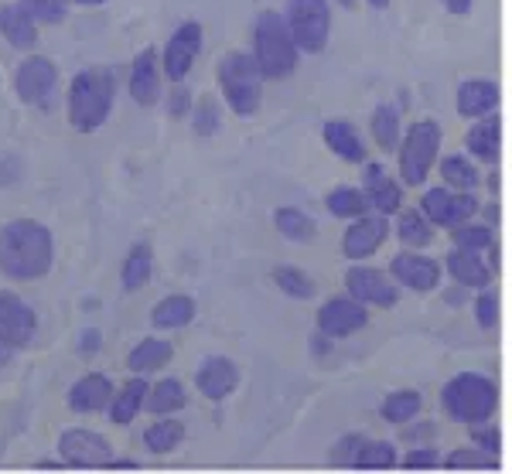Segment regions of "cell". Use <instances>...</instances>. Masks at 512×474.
Segmentation results:
<instances>
[{
  "mask_svg": "<svg viewBox=\"0 0 512 474\" xmlns=\"http://www.w3.org/2000/svg\"><path fill=\"white\" fill-rule=\"evenodd\" d=\"M55 263L52 229L35 219H11L0 226V273L14 284L45 280Z\"/></svg>",
  "mask_w": 512,
  "mask_h": 474,
  "instance_id": "obj_1",
  "label": "cell"
},
{
  "mask_svg": "<svg viewBox=\"0 0 512 474\" xmlns=\"http://www.w3.org/2000/svg\"><path fill=\"white\" fill-rule=\"evenodd\" d=\"M113 103H117V76L106 65H89L79 69L69 82V96H65V110H69L72 130L96 133L110 120Z\"/></svg>",
  "mask_w": 512,
  "mask_h": 474,
  "instance_id": "obj_2",
  "label": "cell"
},
{
  "mask_svg": "<svg viewBox=\"0 0 512 474\" xmlns=\"http://www.w3.org/2000/svg\"><path fill=\"white\" fill-rule=\"evenodd\" d=\"M441 410L448 413V420L465 423V427L489 423L492 413L499 410V386L485 372H458L451 382H444Z\"/></svg>",
  "mask_w": 512,
  "mask_h": 474,
  "instance_id": "obj_3",
  "label": "cell"
},
{
  "mask_svg": "<svg viewBox=\"0 0 512 474\" xmlns=\"http://www.w3.org/2000/svg\"><path fill=\"white\" fill-rule=\"evenodd\" d=\"M216 79H219L222 99H226L229 110H233L236 116L250 120V116L260 113L263 86H267V79H263L253 52H239V48L236 52H226L216 65Z\"/></svg>",
  "mask_w": 512,
  "mask_h": 474,
  "instance_id": "obj_4",
  "label": "cell"
},
{
  "mask_svg": "<svg viewBox=\"0 0 512 474\" xmlns=\"http://www.w3.org/2000/svg\"><path fill=\"white\" fill-rule=\"evenodd\" d=\"M253 58L263 79H287L297 69V52L291 28L280 11H260L253 21Z\"/></svg>",
  "mask_w": 512,
  "mask_h": 474,
  "instance_id": "obj_5",
  "label": "cell"
},
{
  "mask_svg": "<svg viewBox=\"0 0 512 474\" xmlns=\"http://www.w3.org/2000/svg\"><path fill=\"white\" fill-rule=\"evenodd\" d=\"M400 185L417 188L427 181V174L434 171L437 154H441V123L437 120H417L400 133Z\"/></svg>",
  "mask_w": 512,
  "mask_h": 474,
  "instance_id": "obj_6",
  "label": "cell"
},
{
  "mask_svg": "<svg viewBox=\"0 0 512 474\" xmlns=\"http://www.w3.org/2000/svg\"><path fill=\"white\" fill-rule=\"evenodd\" d=\"M301 55H321L332 38V0H287L284 14Z\"/></svg>",
  "mask_w": 512,
  "mask_h": 474,
  "instance_id": "obj_7",
  "label": "cell"
},
{
  "mask_svg": "<svg viewBox=\"0 0 512 474\" xmlns=\"http://www.w3.org/2000/svg\"><path fill=\"white\" fill-rule=\"evenodd\" d=\"M420 212L434 229H454L465 226L478 215V198L475 191H451V188H427L420 198Z\"/></svg>",
  "mask_w": 512,
  "mask_h": 474,
  "instance_id": "obj_8",
  "label": "cell"
},
{
  "mask_svg": "<svg viewBox=\"0 0 512 474\" xmlns=\"http://www.w3.org/2000/svg\"><path fill=\"white\" fill-rule=\"evenodd\" d=\"M345 294L362 307H383V311L400 304V287L393 284V277H386V270L362 263H352L345 270Z\"/></svg>",
  "mask_w": 512,
  "mask_h": 474,
  "instance_id": "obj_9",
  "label": "cell"
},
{
  "mask_svg": "<svg viewBox=\"0 0 512 474\" xmlns=\"http://www.w3.org/2000/svg\"><path fill=\"white\" fill-rule=\"evenodd\" d=\"M315 324H318L321 335L332 338V342H338V338H352L369 324V307L352 301L349 294L328 297V301L318 307Z\"/></svg>",
  "mask_w": 512,
  "mask_h": 474,
  "instance_id": "obj_10",
  "label": "cell"
},
{
  "mask_svg": "<svg viewBox=\"0 0 512 474\" xmlns=\"http://www.w3.org/2000/svg\"><path fill=\"white\" fill-rule=\"evenodd\" d=\"M55 86H59V69L45 55H28L14 72V93L24 106H45Z\"/></svg>",
  "mask_w": 512,
  "mask_h": 474,
  "instance_id": "obj_11",
  "label": "cell"
},
{
  "mask_svg": "<svg viewBox=\"0 0 512 474\" xmlns=\"http://www.w3.org/2000/svg\"><path fill=\"white\" fill-rule=\"evenodd\" d=\"M38 335V314L24 297L0 290V345L28 348Z\"/></svg>",
  "mask_w": 512,
  "mask_h": 474,
  "instance_id": "obj_12",
  "label": "cell"
},
{
  "mask_svg": "<svg viewBox=\"0 0 512 474\" xmlns=\"http://www.w3.org/2000/svg\"><path fill=\"white\" fill-rule=\"evenodd\" d=\"M390 277L396 287H407L414 294H431L441 287V263L434 256L420 253V249H403L390 260Z\"/></svg>",
  "mask_w": 512,
  "mask_h": 474,
  "instance_id": "obj_13",
  "label": "cell"
},
{
  "mask_svg": "<svg viewBox=\"0 0 512 474\" xmlns=\"http://www.w3.org/2000/svg\"><path fill=\"white\" fill-rule=\"evenodd\" d=\"M59 454L69 468H110V461H113L110 440L103 434H96V430H82V427L62 430Z\"/></svg>",
  "mask_w": 512,
  "mask_h": 474,
  "instance_id": "obj_14",
  "label": "cell"
},
{
  "mask_svg": "<svg viewBox=\"0 0 512 474\" xmlns=\"http://www.w3.org/2000/svg\"><path fill=\"white\" fill-rule=\"evenodd\" d=\"M202 41H205V35H202V24H198V21L178 24V31L168 38L164 52L158 55L164 76H168L171 82H185V76L192 72L198 52H202Z\"/></svg>",
  "mask_w": 512,
  "mask_h": 474,
  "instance_id": "obj_15",
  "label": "cell"
},
{
  "mask_svg": "<svg viewBox=\"0 0 512 474\" xmlns=\"http://www.w3.org/2000/svg\"><path fill=\"white\" fill-rule=\"evenodd\" d=\"M386 236H390V219H386V215L366 212V215H359V219H352V226L345 229V236H342L345 260H352V263L369 260V256L386 243Z\"/></svg>",
  "mask_w": 512,
  "mask_h": 474,
  "instance_id": "obj_16",
  "label": "cell"
},
{
  "mask_svg": "<svg viewBox=\"0 0 512 474\" xmlns=\"http://www.w3.org/2000/svg\"><path fill=\"white\" fill-rule=\"evenodd\" d=\"M130 96H134L137 106L151 110L158 106L161 99V58H158V48L147 45L140 48L134 55V65H130Z\"/></svg>",
  "mask_w": 512,
  "mask_h": 474,
  "instance_id": "obj_17",
  "label": "cell"
},
{
  "mask_svg": "<svg viewBox=\"0 0 512 474\" xmlns=\"http://www.w3.org/2000/svg\"><path fill=\"white\" fill-rule=\"evenodd\" d=\"M362 171H366V181H362V195H366L369 209H376L379 215H396L403 209V185L396 178H390L379 164H362Z\"/></svg>",
  "mask_w": 512,
  "mask_h": 474,
  "instance_id": "obj_18",
  "label": "cell"
},
{
  "mask_svg": "<svg viewBox=\"0 0 512 474\" xmlns=\"http://www.w3.org/2000/svg\"><path fill=\"white\" fill-rule=\"evenodd\" d=\"M499 99H502L499 82L489 76H475V79L461 82L454 103H458V113L465 116V120H482V116L499 110Z\"/></svg>",
  "mask_w": 512,
  "mask_h": 474,
  "instance_id": "obj_19",
  "label": "cell"
},
{
  "mask_svg": "<svg viewBox=\"0 0 512 474\" xmlns=\"http://www.w3.org/2000/svg\"><path fill=\"white\" fill-rule=\"evenodd\" d=\"M195 382H198V393L212 403H222L226 396L236 393L239 386V369L233 359H222V355H212L195 369Z\"/></svg>",
  "mask_w": 512,
  "mask_h": 474,
  "instance_id": "obj_20",
  "label": "cell"
},
{
  "mask_svg": "<svg viewBox=\"0 0 512 474\" xmlns=\"http://www.w3.org/2000/svg\"><path fill=\"white\" fill-rule=\"evenodd\" d=\"M113 399V382L106 372H86L82 379L72 382L69 389V410L72 413H103Z\"/></svg>",
  "mask_w": 512,
  "mask_h": 474,
  "instance_id": "obj_21",
  "label": "cell"
},
{
  "mask_svg": "<svg viewBox=\"0 0 512 474\" xmlns=\"http://www.w3.org/2000/svg\"><path fill=\"white\" fill-rule=\"evenodd\" d=\"M0 38L18 52H35L38 48V24L31 21V14L14 0V4L0 7Z\"/></svg>",
  "mask_w": 512,
  "mask_h": 474,
  "instance_id": "obj_22",
  "label": "cell"
},
{
  "mask_svg": "<svg viewBox=\"0 0 512 474\" xmlns=\"http://www.w3.org/2000/svg\"><path fill=\"white\" fill-rule=\"evenodd\" d=\"M444 270L451 273V280L465 290H482L492 287V266L482 263V253H465V249H451L448 260H444Z\"/></svg>",
  "mask_w": 512,
  "mask_h": 474,
  "instance_id": "obj_23",
  "label": "cell"
},
{
  "mask_svg": "<svg viewBox=\"0 0 512 474\" xmlns=\"http://www.w3.org/2000/svg\"><path fill=\"white\" fill-rule=\"evenodd\" d=\"M321 137H325V147L335 157H342L349 164H366V140L349 120H328L321 127Z\"/></svg>",
  "mask_w": 512,
  "mask_h": 474,
  "instance_id": "obj_24",
  "label": "cell"
},
{
  "mask_svg": "<svg viewBox=\"0 0 512 474\" xmlns=\"http://www.w3.org/2000/svg\"><path fill=\"white\" fill-rule=\"evenodd\" d=\"M465 151L475 157V161H485V164H495L499 161V151H502V123L499 116L489 113L482 120L472 123V130L465 133Z\"/></svg>",
  "mask_w": 512,
  "mask_h": 474,
  "instance_id": "obj_25",
  "label": "cell"
},
{
  "mask_svg": "<svg viewBox=\"0 0 512 474\" xmlns=\"http://www.w3.org/2000/svg\"><path fill=\"white\" fill-rule=\"evenodd\" d=\"M144 396H147L144 376H134L123 389H113V399H110V406H106V413H110V423H117V427H127V423H134L140 413H144Z\"/></svg>",
  "mask_w": 512,
  "mask_h": 474,
  "instance_id": "obj_26",
  "label": "cell"
},
{
  "mask_svg": "<svg viewBox=\"0 0 512 474\" xmlns=\"http://www.w3.org/2000/svg\"><path fill=\"white\" fill-rule=\"evenodd\" d=\"M171 359H175V348H171L168 338H144V342H137L130 348L127 369L134 372V376H147V372L164 369Z\"/></svg>",
  "mask_w": 512,
  "mask_h": 474,
  "instance_id": "obj_27",
  "label": "cell"
},
{
  "mask_svg": "<svg viewBox=\"0 0 512 474\" xmlns=\"http://www.w3.org/2000/svg\"><path fill=\"white\" fill-rule=\"evenodd\" d=\"M185 403H188V393L175 376L158 379L154 386H147L144 410L154 413V417H175L178 410H185Z\"/></svg>",
  "mask_w": 512,
  "mask_h": 474,
  "instance_id": "obj_28",
  "label": "cell"
},
{
  "mask_svg": "<svg viewBox=\"0 0 512 474\" xmlns=\"http://www.w3.org/2000/svg\"><path fill=\"white\" fill-rule=\"evenodd\" d=\"M192 321H195V301L188 294L161 297L151 311V324L158 331H178V328H188Z\"/></svg>",
  "mask_w": 512,
  "mask_h": 474,
  "instance_id": "obj_29",
  "label": "cell"
},
{
  "mask_svg": "<svg viewBox=\"0 0 512 474\" xmlns=\"http://www.w3.org/2000/svg\"><path fill=\"white\" fill-rule=\"evenodd\" d=\"M151 273H154V249L147 243H134L130 246V253L123 256V266H120L123 290H130V294L144 290L147 284H151Z\"/></svg>",
  "mask_w": 512,
  "mask_h": 474,
  "instance_id": "obj_30",
  "label": "cell"
},
{
  "mask_svg": "<svg viewBox=\"0 0 512 474\" xmlns=\"http://www.w3.org/2000/svg\"><path fill=\"white\" fill-rule=\"evenodd\" d=\"M434 168L441 171L444 188H451V191H475L478 181H482L472 157H465V154H444V161H437Z\"/></svg>",
  "mask_w": 512,
  "mask_h": 474,
  "instance_id": "obj_31",
  "label": "cell"
},
{
  "mask_svg": "<svg viewBox=\"0 0 512 474\" xmlns=\"http://www.w3.org/2000/svg\"><path fill=\"white\" fill-rule=\"evenodd\" d=\"M369 133H373L379 151H396L400 133H403L400 110H396L393 103H379L373 110V120H369Z\"/></svg>",
  "mask_w": 512,
  "mask_h": 474,
  "instance_id": "obj_32",
  "label": "cell"
},
{
  "mask_svg": "<svg viewBox=\"0 0 512 474\" xmlns=\"http://www.w3.org/2000/svg\"><path fill=\"white\" fill-rule=\"evenodd\" d=\"M185 440V423L175 420V417H158V423L144 430V447L151 454H171L181 447Z\"/></svg>",
  "mask_w": 512,
  "mask_h": 474,
  "instance_id": "obj_33",
  "label": "cell"
},
{
  "mask_svg": "<svg viewBox=\"0 0 512 474\" xmlns=\"http://www.w3.org/2000/svg\"><path fill=\"white\" fill-rule=\"evenodd\" d=\"M274 226L280 236L294 239V243H308V239L318 236V222L304 209H294V205H284V209L274 212Z\"/></svg>",
  "mask_w": 512,
  "mask_h": 474,
  "instance_id": "obj_34",
  "label": "cell"
},
{
  "mask_svg": "<svg viewBox=\"0 0 512 474\" xmlns=\"http://www.w3.org/2000/svg\"><path fill=\"white\" fill-rule=\"evenodd\" d=\"M420 410H424V396L414 393V389H396L383 399V406H379V417L386 423H410L414 417H420Z\"/></svg>",
  "mask_w": 512,
  "mask_h": 474,
  "instance_id": "obj_35",
  "label": "cell"
},
{
  "mask_svg": "<svg viewBox=\"0 0 512 474\" xmlns=\"http://www.w3.org/2000/svg\"><path fill=\"white\" fill-rule=\"evenodd\" d=\"M396 239H400L407 249H424V246H431L434 226L424 219V212L400 209V219H396Z\"/></svg>",
  "mask_w": 512,
  "mask_h": 474,
  "instance_id": "obj_36",
  "label": "cell"
},
{
  "mask_svg": "<svg viewBox=\"0 0 512 474\" xmlns=\"http://www.w3.org/2000/svg\"><path fill=\"white\" fill-rule=\"evenodd\" d=\"M325 209L335 215V219H359V215L369 212V202L362 195V188L352 185H338L325 195Z\"/></svg>",
  "mask_w": 512,
  "mask_h": 474,
  "instance_id": "obj_37",
  "label": "cell"
},
{
  "mask_svg": "<svg viewBox=\"0 0 512 474\" xmlns=\"http://www.w3.org/2000/svg\"><path fill=\"white\" fill-rule=\"evenodd\" d=\"M274 284L284 290L287 297H294V301H311V297L318 294V284L308 277V273L301 270V266L294 263H280L274 266Z\"/></svg>",
  "mask_w": 512,
  "mask_h": 474,
  "instance_id": "obj_38",
  "label": "cell"
},
{
  "mask_svg": "<svg viewBox=\"0 0 512 474\" xmlns=\"http://www.w3.org/2000/svg\"><path fill=\"white\" fill-rule=\"evenodd\" d=\"M352 468L359 471H390L396 468V447L390 440H362L359 451H355Z\"/></svg>",
  "mask_w": 512,
  "mask_h": 474,
  "instance_id": "obj_39",
  "label": "cell"
},
{
  "mask_svg": "<svg viewBox=\"0 0 512 474\" xmlns=\"http://www.w3.org/2000/svg\"><path fill=\"white\" fill-rule=\"evenodd\" d=\"M495 243V232L485 222H465V226L451 229V246L465 249V253H485Z\"/></svg>",
  "mask_w": 512,
  "mask_h": 474,
  "instance_id": "obj_40",
  "label": "cell"
},
{
  "mask_svg": "<svg viewBox=\"0 0 512 474\" xmlns=\"http://www.w3.org/2000/svg\"><path fill=\"white\" fill-rule=\"evenodd\" d=\"M441 468H448V471H495L499 468V457L478 451V447H458V451H451L448 457H441Z\"/></svg>",
  "mask_w": 512,
  "mask_h": 474,
  "instance_id": "obj_41",
  "label": "cell"
},
{
  "mask_svg": "<svg viewBox=\"0 0 512 474\" xmlns=\"http://www.w3.org/2000/svg\"><path fill=\"white\" fill-rule=\"evenodd\" d=\"M18 4L31 14L35 24H62L65 14H69L62 0H18Z\"/></svg>",
  "mask_w": 512,
  "mask_h": 474,
  "instance_id": "obj_42",
  "label": "cell"
},
{
  "mask_svg": "<svg viewBox=\"0 0 512 474\" xmlns=\"http://www.w3.org/2000/svg\"><path fill=\"white\" fill-rule=\"evenodd\" d=\"M192 110H195V120H192L195 133L198 137H212V133L219 130V103L212 96H202Z\"/></svg>",
  "mask_w": 512,
  "mask_h": 474,
  "instance_id": "obj_43",
  "label": "cell"
},
{
  "mask_svg": "<svg viewBox=\"0 0 512 474\" xmlns=\"http://www.w3.org/2000/svg\"><path fill=\"white\" fill-rule=\"evenodd\" d=\"M475 318L482 328H495L499 324V290L492 287H482L475 297Z\"/></svg>",
  "mask_w": 512,
  "mask_h": 474,
  "instance_id": "obj_44",
  "label": "cell"
},
{
  "mask_svg": "<svg viewBox=\"0 0 512 474\" xmlns=\"http://www.w3.org/2000/svg\"><path fill=\"white\" fill-rule=\"evenodd\" d=\"M396 468H407V471H434L441 468V454L431 451V447H420V451H410L403 461H396Z\"/></svg>",
  "mask_w": 512,
  "mask_h": 474,
  "instance_id": "obj_45",
  "label": "cell"
},
{
  "mask_svg": "<svg viewBox=\"0 0 512 474\" xmlns=\"http://www.w3.org/2000/svg\"><path fill=\"white\" fill-rule=\"evenodd\" d=\"M362 444V434H345L338 444L332 447V454H328V461L335 464V468H352L355 461V451H359Z\"/></svg>",
  "mask_w": 512,
  "mask_h": 474,
  "instance_id": "obj_46",
  "label": "cell"
},
{
  "mask_svg": "<svg viewBox=\"0 0 512 474\" xmlns=\"http://www.w3.org/2000/svg\"><path fill=\"white\" fill-rule=\"evenodd\" d=\"M482 427V423H478ZM499 444H502V434L495 427H482V430H475V447L478 451H485V454H495L499 457Z\"/></svg>",
  "mask_w": 512,
  "mask_h": 474,
  "instance_id": "obj_47",
  "label": "cell"
},
{
  "mask_svg": "<svg viewBox=\"0 0 512 474\" xmlns=\"http://www.w3.org/2000/svg\"><path fill=\"white\" fill-rule=\"evenodd\" d=\"M188 110H192V106H188V93L181 89V82H175V96L168 99V113L178 120V116H185Z\"/></svg>",
  "mask_w": 512,
  "mask_h": 474,
  "instance_id": "obj_48",
  "label": "cell"
},
{
  "mask_svg": "<svg viewBox=\"0 0 512 474\" xmlns=\"http://www.w3.org/2000/svg\"><path fill=\"white\" fill-rule=\"evenodd\" d=\"M441 4H444V11L454 14V18H465V14H472L475 0H441Z\"/></svg>",
  "mask_w": 512,
  "mask_h": 474,
  "instance_id": "obj_49",
  "label": "cell"
},
{
  "mask_svg": "<svg viewBox=\"0 0 512 474\" xmlns=\"http://www.w3.org/2000/svg\"><path fill=\"white\" fill-rule=\"evenodd\" d=\"M79 348H82V355H96V352H99V331H96V328L82 331V342H79Z\"/></svg>",
  "mask_w": 512,
  "mask_h": 474,
  "instance_id": "obj_50",
  "label": "cell"
},
{
  "mask_svg": "<svg viewBox=\"0 0 512 474\" xmlns=\"http://www.w3.org/2000/svg\"><path fill=\"white\" fill-rule=\"evenodd\" d=\"M110 468H113V471H137L140 464L134 461V457H113Z\"/></svg>",
  "mask_w": 512,
  "mask_h": 474,
  "instance_id": "obj_51",
  "label": "cell"
},
{
  "mask_svg": "<svg viewBox=\"0 0 512 474\" xmlns=\"http://www.w3.org/2000/svg\"><path fill=\"white\" fill-rule=\"evenodd\" d=\"M62 4L65 7H69V4H76V7H103L106 0H62Z\"/></svg>",
  "mask_w": 512,
  "mask_h": 474,
  "instance_id": "obj_52",
  "label": "cell"
},
{
  "mask_svg": "<svg viewBox=\"0 0 512 474\" xmlns=\"http://www.w3.org/2000/svg\"><path fill=\"white\" fill-rule=\"evenodd\" d=\"M461 294H465V287H458V290H448V294H444V297H448V304H454V307H458V304H461Z\"/></svg>",
  "mask_w": 512,
  "mask_h": 474,
  "instance_id": "obj_53",
  "label": "cell"
},
{
  "mask_svg": "<svg viewBox=\"0 0 512 474\" xmlns=\"http://www.w3.org/2000/svg\"><path fill=\"white\" fill-rule=\"evenodd\" d=\"M35 468H41V471H52V468H62V461H38Z\"/></svg>",
  "mask_w": 512,
  "mask_h": 474,
  "instance_id": "obj_54",
  "label": "cell"
},
{
  "mask_svg": "<svg viewBox=\"0 0 512 474\" xmlns=\"http://www.w3.org/2000/svg\"><path fill=\"white\" fill-rule=\"evenodd\" d=\"M335 4H338V7H345V11H352V7L359 4V0H335Z\"/></svg>",
  "mask_w": 512,
  "mask_h": 474,
  "instance_id": "obj_55",
  "label": "cell"
},
{
  "mask_svg": "<svg viewBox=\"0 0 512 474\" xmlns=\"http://www.w3.org/2000/svg\"><path fill=\"white\" fill-rule=\"evenodd\" d=\"M369 4H373L376 11H383V7H390V0H369Z\"/></svg>",
  "mask_w": 512,
  "mask_h": 474,
  "instance_id": "obj_56",
  "label": "cell"
}]
</instances>
